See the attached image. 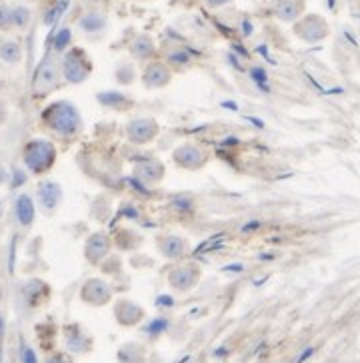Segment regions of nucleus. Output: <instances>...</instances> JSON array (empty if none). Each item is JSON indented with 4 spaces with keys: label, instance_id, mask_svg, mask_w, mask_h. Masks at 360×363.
I'll return each mask as SVG.
<instances>
[{
    "label": "nucleus",
    "instance_id": "18",
    "mask_svg": "<svg viewBox=\"0 0 360 363\" xmlns=\"http://www.w3.org/2000/svg\"><path fill=\"white\" fill-rule=\"evenodd\" d=\"M272 15L280 22H297L304 16V0H274Z\"/></svg>",
    "mask_w": 360,
    "mask_h": 363
},
{
    "label": "nucleus",
    "instance_id": "30",
    "mask_svg": "<svg viewBox=\"0 0 360 363\" xmlns=\"http://www.w3.org/2000/svg\"><path fill=\"white\" fill-rule=\"evenodd\" d=\"M20 363H38L36 351L30 348V346H27V343L20 346Z\"/></svg>",
    "mask_w": 360,
    "mask_h": 363
},
{
    "label": "nucleus",
    "instance_id": "16",
    "mask_svg": "<svg viewBox=\"0 0 360 363\" xmlns=\"http://www.w3.org/2000/svg\"><path fill=\"white\" fill-rule=\"evenodd\" d=\"M38 195V205L45 213H54L59 209L60 201H62V187L52 179H46L38 185L36 189Z\"/></svg>",
    "mask_w": 360,
    "mask_h": 363
},
{
    "label": "nucleus",
    "instance_id": "22",
    "mask_svg": "<svg viewBox=\"0 0 360 363\" xmlns=\"http://www.w3.org/2000/svg\"><path fill=\"white\" fill-rule=\"evenodd\" d=\"M98 101L105 106H110V108L119 111V113H126V111H130V108L135 106V103H133L128 97H124L122 92L117 91L100 92V94H98Z\"/></svg>",
    "mask_w": 360,
    "mask_h": 363
},
{
    "label": "nucleus",
    "instance_id": "7",
    "mask_svg": "<svg viewBox=\"0 0 360 363\" xmlns=\"http://www.w3.org/2000/svg\"><path fill=\"white\" fill-rule=\"evenodd\" d=\"M292 32L304 43H320L330 34L329 22L320 15H304L294 22Z\"/></svg>",
    "mask_w": 360,
    "mask_h": 363
},
{
    "label": "nucleus",
    "instance_id": "27",
    "mask_svg": "<svg viewBox=\"0 0 360 363\" xmlns=\"http://www.w3.org/2000/svg\"><path fill=\"white\" fill-rule=\"evenodd\" d=\"M114 78H117V83H120V85H130V83H135V64H133V62H120L119 66H117Z\"/></svg>",
    "mask_w": 360,
    "mask_h": 363
},
{
    "label": "nucleus",
    "instance_id": "24",
    "mask_svg": "<svg viewBox=\"0 0 360 363\" xmlns=\"http://www.w3.org/2000/svg\"><path fill=\"white\" fill-rule=\"evenodd\" d=\"M165 62L172 69V71H179V69H186V66H190L193 57H190L184 48H172V50L166 52Z\"/></svg>",
    "mask_w": 360,
    "mask_h": 363
},
{
    "label": "nucleus",
    "instance_id": "26",
    "mask_svg": "<svg viewBox=\"0 0 360 363\" xmlns=\"http://www.w3.org/2000/svg\"><path fill=\"white\" fill-rule=\"evenodd\" d=\"M30 20H32V10L29 6H13V24L18 31H27L30 27Z\"/></svg>",
    "mask_w": 360,
    "mask_h": 363
},
{
    "label": "nucleus",
    "instance_id": "10",
    "mask_svg": "<svg viewBox=\"0 0 360 363\" xmlns=\"http://www.w3.org/2000/svg\"><path fill=\"white\" fill-rule=\"evenodd\" d=\"M80 299L90 307H103L106 303L112 301V287L100 277L89 279L80 289Z\"/></svg>",
    "mask_w": 360,
    "mask_h": 363
},
{
    "label": "nucleus",
    "instance_id": "13",
    "mask_svg": "<svg viewBox=\"0 0 360 363\" xmlns=\"http://www.w3.org/2000/svg\"><path fill=\"white\" fill-rule=\"evenodd\" d=\"M128 55L135 59V61H140V62H150L156 59V55H158V45H156V41L147 34V32H140V34H136L135 38L130 41V45H128Z\"/></svg>",
    "mask_w": 360,
    "mask_h": 363
},
{
    "label": "nucleus",
    "instance_id": "37",
    "mask_svg": "<svg viewBox=\"0 0 360 363\" xmlns=\"http://www.w3.org/2000/svg\"><path fill=\"white\" fill-rule=\"evenodd\" d=\"M0 211H2V203H0Z\"/></svg>",
    "mask_w": 360,
    "mask_h": 363
},
{
    "label": "nucleus",
    "instance_id": "1",
    "mask_svg": "<svg viewBox=\"0 0 360 363\" xmlns=\"http://www.w3.org/2000/svg\"><path fill=\"white\" fill-rule=\"evenodd\" d=\"M43 121L52 133L60 136H76L82 131V117L78 108L68 101H59L46 106Z\"/></svg>",
    "mask_w": 360,
    "mask_h": 363
},
{
    "label": "nucleus",
    "instance_id": "11",
    "mask_svg": "<svg viewBox=\"0 0 360 363\" xmlns=\"http://www.w3.org/2000/svg\"><path fill=\"white\" fill-rule=\"evenodd\" d=\"M188 241L180 235H172V233H166V235H158L156 237V249L158 253L168 261H182V259L188 255Z\"/></svg>",
    "mask_w": 360,
    "mask_h": 363
},
{
    "label": "nucleus",
    "instance_id": "25",
    "mask_svg": "<svg viewBox=\"0 0 360 363\" xmlns=\"http://www.w3.org/2000/svg\"><path fill=\"white\" fill-rule=\"evenodd\" d=\"M22 295H24L27 301H30V305H34V303H38L46 295V285L43 281H38V279H30L29 283L22 287Z\"/></svg>",
    "mask_w": 360,
    "mask_h": 363
},
{
    "label": "nucleus",
    "instance_id": "17",
    "mask_svg": "<svg viewBox=\"0 0 360 363\" xmlns=\"http://www.w3.org/2000/svg\"><path fill=\"white\" fill-rule=\"evenodd\" d=\"M64 341H66V348L70 353H89L92 349V339L90 335L80 325H66L64 327Z\"/></svg>",
    "mask_w": 360,
    "mask_h": 363
},
{
    "label": "nucleus",
    "instance_id": "5",
    "mask_svg": "<svg viewBox=\"0 0 360 363\" xmlns=\"http://www.w3.org/2000/svg\"><path fill=\"white\" fill-rule=\"evenodd\" d=\"M212 155L207 147L196 143H182L172 151V161L184 171H200L209 165Z\"/></svg>",
    "mask_w": 360,
    "mask_h": 363
},
{
    "label": "nucleus",
    "instance_id": "36",
    "mask_svg": "<svg viewBox=\"0 0 360 363\" xmlns=\"http://www.w3.org/2000/svg\"><path fill=\"white\" fill-rule=\"evenodd\" d=\"M2 325H4V323H2V315H0V335H2Z\"/></svg>",
    "mask_w": 360,
    "mask_h": 363
},
{
    "label": "nucleus",
    "instance_id": "14",
    "mask_svg": "<svg viewBox=\"0 0 360 363\" xmlns=\"http://www.w3.org/2000/svg\"><path fill=\"white\" fill-rule=\"evenodd\" d=\"M144 309L130 299H119L114 303V319L122 327H135L144 319Z\"/></svg>",
    "mask_w": 360,
    "mask_h": 363
},
{
    "label": "nucleus",
    "instance_id": "6",
    "mask_svg": "<svg viewBox=\"0 0 360 363\" xmlns=\"http://www.w3.org/2000/svg\"><path fill=\"white\" fill-rule=\"evenodd\" d=\"M200 277H202V269H200V265L195 263V261H182V263H177V265L168 271V275H166L168 285L174 289V291H179V293H188V291H193V289L198 285Z\"/></svg>",
    "mask_w": 360,
    "mask_h": 363
},
{
    "label": "nucleus",
    "instance_id": "12",
    "mask_svg": "<svg viewBox=\"0 0 360 363\" xmlns=\"http://www.w3.org/2000/svg\"><path fill=\"white\" fill-rule=\"evenodd\" d=\"M110 249H112L110 237L106 233H103V231H96L84 243V257H87L90 265H100L108 257Z\"/></svg>",
    "mask_w": 360,
    "mask_h": 363
},
{
    "label": "nucleus",
    "instance_id": "31",
    "mask_svg": "<svg viewBox=\"0 0 360 363\" xmlns=\"http://www.w3.org/2000/svg\"><path fill=\"white\" fill-rule=\"evenodd\" d=\"M207 6H210V8H220V6H226L228 2H232V0H202Z\"/></svg>",
    "mask_w": 360,
    "mask_h": 363
},
{
    "label": "nucleus",
    "instance_id": "2",
    "mask_svg": "<svg viewBox=\"0 0 360 363\" xmlns=\"http://www.w3.org/2000/svg\"><path fill=\"white\" fill-rule=\"evenodd\" d=\"M22 161L24 166L34 175H43L57 161V147L46 141V138H34L27 143L24 152H22Z\"/></svg>",
    "mask_w": 360,
    "mask_h": 363
},
{
    "label": "nucleus",
    "instance_id": "28",
    "mask_svg": "<svg viewBox=\"0 0 360 363\" xmlns=\"http://www.w3.org/2000/svg\"><path fill=\"white\" fill-rule=\"evenodd\" d=\"M70 38H73L70 29H60L59 34L54 36V50L57 52H64L68 48V45H70Z\"/></svg>",
    "mask_w": 360,
    "mask_h": 363
},
{
    "label": "nucleus",
    "instance_id": "20",
    "mask_svg": "<svg viewBox=\"0 0 360 363\" xmlns=\"http://www.w3.org/2000/svg\"><path fill=\"white\" fill-rule=\"evenodd\" d=\"M15 213L18 225L24 229H29L34 223V215H36V207L34 201L29 195H18L15 203Z\"/></svg>",
    "mask_w": 360,
    "mask_h": 363
},
{
    "label": "nucleus",
    "instance_id": "32",
    "mask_svg": "<svg viewBox=\"0 0 360 363\" xmlns=\"http://www.w3.org/2000/svg\"><path fill=\"white\" fill-rule=\"evenodd\" d=\"M46 363H70V360H66L64 355H54V357L46 360Z\"/></svg>",
    "mask_w": 360,
    "mask_h": 363
},
{
    "label": "nucleus",
    "instance_id": "23",
    "mask_svg": "<svg viewBox=\"0 0 360 363\" xmlns=\"http://www.w3.org/2000/svg\"><path fill=\"white\" fill-rule=\"evenodd\" d=\"M0 61L4 64H18L22 61V46L16 41H2L0 43Z\"/></svg>",
    "mask_w": 360,
    "mask_h": 363
},
{
    "label": "nucleus",
    "instance_id": "8",
    "mask_svg": "<svg viewBox=\"0 0 360 363\" xmlns=\"http://www.w3.org/2000/svg\"><path fill=\"white\" fill-rule=\"evenodd\" d=\"M160 135V124L152 117H138L133 119L126 124V136L133 145L144 147L156 141V136Z\"/></svg>",
    "mask_w": 360,
    "mask_h": 363
},
{
    "label": "nucleus",
    "instance_id": "35",
    "mask_svg": "<svg viewBox=\"0 0 360 363\" xmlns=\"http://www.w3.org/2000/svg\"><path fill=\"white\" fill-rule=\"evenodd\" d=\"M149 363H163L158 357H152V360H149Z\"/></svg>",
    "mask_w": 360,
    "mask_h": 363
},
{
    "label": "nucleus",
    "instance_id": "15",
    "mask_svg": "<svg viewBox=\"0 0 360 363\" xmlns=\"http://www.w3.org/2000/svg\"><path fill=\"white\" fill-rule=\"evenodd\" d=\"M133 175L136 181L144 183V185H158L166 177V166L158 159H147L135 166Z\"/></svg>",
    "mask_w": 360,
    "mask_h": 363
},
{
    "label": "nucleus",
    "instance_id": "9",
    "mask_svg": "<svg viewBox=\"0 0 360 363\" xmlns=\"http://www.w3.org/2000/svg\"><path fill=\"white\" fill-rule=\"evenodd\" d=\"M172 76H174V71L165 61L154 59L147 62V66L142 69L140 80L147 89H165L172 83Z\"/></svg>",
    "mask_w": 360,
    "mask_h": 363
},
{
    "label": "nucleus",
    "instance_id": "21",
    "mask_svg": "<svg viewBox=\"0 0 360 363\" xmlns=\"http://www.w3.org/2000/svg\"><path fill=\"white\" fill-rule=\"evenodd\" d=\"M106 24H108V18H106L105 13H98V10H90V13L78 18V29L84 34L103 32L106 29Z\"/></svg>",
    "mask_w": 360,
    "mask_h": 363
},
{
    "label": "nucleus",
    "instance_id": "4",
    "mask_svg": "<svg viewBox=\"0 0 360 363\" xmlns=\"http://www.w3.org/2000/svg\"><path fill=\"white\" fill-rule=\"evenodd\" d=\"M62 80V69L59 66V62L54 61V57H45V61L38 64L34 78H32V92L34 97L43 99L48 97L52 91H57Z\"/></svg>",
    "mask_w": 360,
    "mask_h": 363
},
{
    "label": "nucleus",
    "instance_id": "34",
    "mask_svg": "<svg viewBox=\"0 0 360 363\" xmlns=\"http://www.w3.org/2000/svg\"><path fill=\"white\" fill-rule=\"evenodd\" d=\"M84 4H96V2H100V0H82Z\"/></svg>",
    "mask_w": 360,
    "mask_h": 363
},
{
    "label": "nucleus",
    "instance_id": "29",
    "mask_svg": "<svg viewBox=\"0 0 360 363\" xmlns=\"http://www.w3.org/2000/svg\"><path fill=\"white\" fill-rule=\"evenodd\" d=\"M13 24V8L4 2H0V31H10Z\"/></svg>",
    "mask_w": 360,
    "mask_h": 363
},
{
    "label": "nucleus",
    "instance_id": "19",
    "mask_svg": "<svg viewBox=\"0 0 360 363\" xmlns=\"http://www.w3.org/2000/svg\"><path fill=\"white\" fill-rule=\"evenodd\" d=\"M119 363H149V351L138 341H128L117 353Z\"/></svg>",
    "mask_w": 360,
    "mask_h": 363
},
{
    "label": "nucleus",
    "instance_id": "3",
    "mask_svg": "<svg viewBox=\"0 0 360 363\" xmlns=\"http://www.w3.org/2000/svg\"><path fill=\"white\" fill-rule=\"evenodd\" d=\"M60 69H62V78L70 85H82L92 75V62L82 48L66 50L60 62Z\"/></svg>",
    "mask_w": 360,
    "mask_h": 363
},
{
    "label": "nucleus",
    "instance_id": "33",
    "mask_svg": "<svg viewBox=\"0 0 360 363\" xmlns=\"http://www.w3.org/2000/svg\"><path fill=\"white\" fill-rule=\"evenodd\" d=\"M4 179H6V171L0 166V183H4Z\"/></svg>",
    "mask_w": 360,
    "mask_h": 363
}]
</instances>
